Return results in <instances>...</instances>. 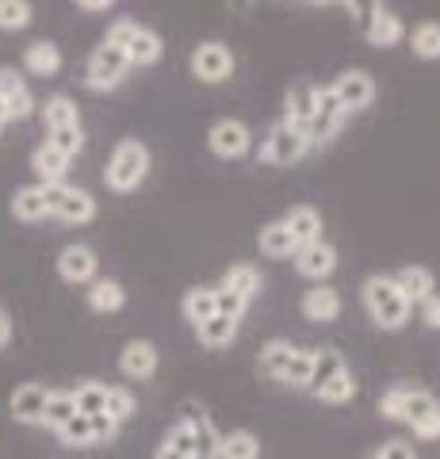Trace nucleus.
<instances>
[{
    "mask_svg": "<svg viewBox=\"0 0 440 459\" xmlns=\"http://www.w3.org/2000/svg\"><path fill=\"white\" fill-rule=\"evenodd\" d=\"M379 413L387 421H406L421 440H440V402L421 386L399 383L379 398Z\"/></svg>",
    "mask_w": 440,
    "mask_h": 459,
    "instance_id": "obj_1",
    "label": "nucleus"
},
{
    "mask_svg": "<svg viewBox=\"0 0 440 459\" xmlns=\"http://www.w3.org/2000/svg\"><path fill=\"white\" fill-rule=\"evenodd\" d=\"M360 295H364L367 318H372L379 329H387V333H394V329H402L410 322V303L402 299L394 276H367Z\"/></svg>",
    "mask_w": 440,
    "mask_h": 459,
    "instance_id": "obj_2",
    "label": "nucleus"
},
{
    "mask_svg": "<svg viewBox=\"0 0 440 459\" xmlns=\"http://www.w3.org/2000/svg\"><path fill=\"white\" fill-rule=\"evenodd\" d=\"M150 177V150H146V142H138V138H123L116 153H111V161H108V172H104V184L111 192H134L142 180Z\"/></svg>",
    "mask_w": 440,
    "mask_h": 459,
    "instance_id": "obj_3",
    "label": "nucleus"
},
{
    "mask_svg": "<svg viewBox=\"0 0 440 459\" xmlns=\"http://www.w3.org/2000/svg\"><path fill=\"white\" fill-rule=\"evenodd\" d=\"M126 69H131V62H126V54L116 50V47H96L89 54V69H84V84H89L92 92H111L119 89Z\"/></svg>",
    "mask_w": 440,
    "mask_h": 459,
    "instance_id": "obj_4",
    "label": "nucleus"
},
{
    "mask_svg": "<svg viewBox=\"0 0 440 459\" xmlns=\"http://www.w3.org/2000/svg\"><path fill=\"white\" fill-rule=\"evenodd\" d=\"M306 134L303 131H295V126H288V123H272V131H268V138H264V146H261V161H268V165H295V161H303L306 157Z\"/></svg>",
    "mask_w": 440,
    "mask_h": 459,
    "instance_id": "obj_5",
    "label": "nucleus"
},
{
    "mask_svg": "<svg viewBox=\"0 0 440 459\" xmlns=\"http://www.w3.org/2000/svg\"><path fill=\"white\" fill-rule=\"evenodd\" d=\"M341 123H345V108L337 104L333 89H318V100H315V119L306 126V146H325V142H333V134L341 131Z\"/></svg>",
    "mask_w": 440,
    "mask_h": 459,
    "instance_id": "obj_6",
    "label": "nucleus"
},
{
    "mask_svg": "<svg viewBox=\"0 0 440 459\" xmlns=\"http://www.w3.org/2000/svg\"><path fill=\"white\" fill-rule=\"evenodd\" d=\"M192 74H195V81H203V84L226 81L234 74L230 47H222V42H200V47L192 50Z\"/></svg>",
    "mask_w": 440,
    "mask_h": 459,
    "instance_id": "obj_7",
    "label": "nucleus"
},
{
    "mask_svg": "<svg viewBox=\"0 0 440 459\" xmlns=\"http://www.w3.org/2000/svg\"><path fill=\"white\" fill-rule=\"evenodd\" d=\"M207 146H211V153H215V157L237 161V157L249 153L253 134H249V126L241 123V119H219V123L207 131Z\"/></svg>",
    "mask_w": 440,
    "mask_h": 459,
    "instance_id": "obj_8",
    "label": "nucleus"
},
{
    "mask_svg": "<svg viewBox=\"0 0 440 459\" xmlns=\"http://www.w3.org/2000/svg\"><path fill=\"white\" fill-rule=\"evenodd\" d=\"M333 96H337V104L345 108V115H352V111H364L367 104L375 100V81H372V74L367 69H345L333 84Z\"/></svg>",
    "mask_w": 440,
    "mask_h": 459,
    "instance_id": "obj_9",
    "label": "nucleus"
},
{
    "mask_svg": "<svg viewBox=\"0 0 440 459\" xmlns=\"http://www.w3.org/2000/svg\"><path fill=\"white\" fill-rule=\"evenodd\" d=\"M184 425L192 429V444H195V459H219V448H222V433L211 421V413L195 402H184Z\"/></svg>",
    "mask_w": 440,
    "mask_h": 459,
    "instance_id": "obj_10",
    "label": "nucleus"
},
{
    "mask_svg": "<svg viewBox=\"0 0 440 459\" xmlns=\"http://www.w3.org/2000/svg\"><path fill=\"white\" fill-rule=\"evenodd\" d=\"M315 100H318V84L310 77H295L288 96H283V123L306 134L310 119H315Z\"/></svg>",
    "mask_w": 440,
    "mask_h": 459,
    "instance_id": "obj_11",
    "label": "nucleus"
},
{
    "mask_svg": "<svg viewBox=\"0 0 440 459\" xmlns=\"http://www.w3.org/2000/svg\"><path fill=\"white\" fill-rule=\"evenodd\" d=\"M50 386L47 383H20L8 398V413L20 425H42V410H47Z\"/></svg>",
    "mask_w": 440,
    "mask_h": 459,
    "instance_id": "obj_12",
    "label": "nucleus"
},
{
    "mask_svg": "<svg viewBox=\"0 0 440 459\" xmlns=\"http://www.w3.org/2000/svg\"><path fill=\"white\" fill-rule=\"evenodd\" d=\"M295 272L306 280H330L333 272H337V249L330 246V241H315V246H303V249H295Z\"/></svg>",
    "mask_w": 440,
    "mask_h": 459,
    "instance_id": "obj_13",
    "label": "nucleus"
},
{
    "mask_svg": "<svg viewBox=\"0 0 440 459\" xmlns=\"http://www.w3.org/2000/svg\"><path fill=\"white\" fill-rule=\"evenodd\" d=\"M158 344L153 341H126L119 352V371L126 379H153L158 376Z\"/></svg>",
    "mask_w": 440,
    "mask_h": 459,
    "instance_id": "obj_14",
    "label": "nucleus"
},
{
    "mask_svg": "<svg viewBox=\"0 0 440 459\" xmlns=\"http://www.w3.org/2000/svg\"><path fill=\"white\" fill-rule=\"evenodd\" d=\"M0 104H4L8 119H27L35 111V96L23 84V77L12 65H0Z\"/></svg>",
    "mask_w": 440,
    "mask_h": 459,
    "instance_id": "obj_15",
    "label": "nucleus"
},
{
    "mask_svg": "<svg viewBox=\"0 0 440 459\" xmlns=\"http://www.w3.org/2000/svg\"><path fill=\"white\" fill-rule=\"evenodd\" d=\"M96 268H100V261H96V253L89 246H65L58 253V276L65 283H92Z\"/></svg>",
    "mask_w": 440,
    "mask_h": 459,
    "instance_id": "obj_16",
    "label": "nucleus"
},
{
    "mask_svg": "<svg viewBox=\"0 0 440 459\" xmlns=\"http://www.w3.org/2000/svg\"><path fill=\"white\" fill-rule=\"evenodd\" d=\"M280 222H283V230L291 234L295 249H303V246H315V241H322V214H318L315 207L299 204V207H291L288 214H283Z\"/></svg>",
    "mask_w": 440,
    "mask_h": 459,
    "instance_id": "obj_17",
    "label": "nucleus"
},
{
    "mask_svg": "<svg viewBox=\"0 0 440 459\" xmlns=\"http://www.w3.org/2000/svg\"><path fill=\"white\" fill-rule=\"evenodd\" d=\"M364 35H367V42H372V47L387 50V47H399V42L406 39V27H402V20L394 16L391 8L375 4V8H372V20H367V27H364Z\"/></svg>",
    "mask_w": 440,
    "mask_h": 459,
    "instance_id": "obj_18",
    "label": "nucleus"
},
{
    "mask_svg": "<svg viewBox=\"0 0 440 459\" xmlns=\"http://www.w3.org/2000/svg\"><path fill=\"white\" fill-rule=\"evenodd\" d=\"M337 314H341L337 287L318 283V287H310V291L303 295V318L306 322H337Z\"/></svg>",
    "mask_w": 440,
    "mask_h": 459,
    "instance_id": "obj_19",
    "label": "nucleus"
},
{
    "mask_svg": "<svg viewBox=\"0 0 440 459\" xmlns=\"http://www.w3.org/2000/svg\"><path fill=\"white\" fill-rule=\"evenodd\" d=\"M394 283H399V291H402V299L410 307H421L425 299H429L433 291H436V283H433V272L429 268H421V264H410V268H402L399 276H394Z\"/></svg>",
    "mask_w": 440,
    "mask_h": 459,
    "instance_id": "obj_20",
    "label": "nucleus"
},
{
    "mask_svg": "<svg viewBox=\"0 0 440 459\" xmlns=\"http://www.w3.org/2000/svg\"><path fill=\"white\" fill-rule=\"evenodd\" d=\"M23 69L27 74H35V77H54L62 69V50L54 47L50 39H39V42H31V47L23 50Z\"/></svg>",
    "mask_w": 440,
    "mask_h": 459,
    "instance_id": "obj_21",
    "label": "nucleus"
},
{
    "mask_svg": "<svg viewBox=\"0 0 440 459\" xmlns=\"http://www.w3.org/2000/svg\"><path fill=\"white\" fill-rule=\"evenodd\" d=\"M31 169L39 184H65V172H69V157L58 153L50 146V142H42V146L31 153Z\"/></svg>",
    "mask_w": 440,
    "mask_h": 459,
    "instance_id": "obj_22",
    "label": "nucleus"
},
{
    "mask_svg": "<svg viewBox=\"0 0 440 459\" xmlns=\"http://www.w3.org/2000/svg\"><path fill=\"white\" fill-rule=\"evenodd\" d=\"M54 219H62L69 226H84L96 219V199L84 192V188H65L58 211H54Z\"/></svg>",
    "mask_w": 440,
    "mask_h": 459,
    "instance_id": "obj_23",
    "label": "nucleus"
},
{
    "mask_svg": "<svg viewBox=\"0 0 440 459\" xmlns=\"http://www.w3.org/2000/svg\"><path fill=\"white\" fill-rule=\"evenodd\" d=\"M219 287H226V291H234L237 299H246V303H253V299L261 295V272L253 268L249 261L230 264V268H226V276H222V283H219Z\"/></svg>",
    "mask_w": 440,
    "mask_h": 459,
    "instance_id": "obj_24",
    "label": "nucleus"
},
{
    "mask_svg": "<svg viewBox=\"0 0 440 459\" xmlns=\"http://www.w3.org/2000/svg\"><path fill=\"white\" fill-rule=\"evenodd\" d=\"M180 310H184V318H188L195 329H200L203 322L215 318V287H188L180 299Z\"/></svg>",
    "mask_w": 440,
    "mask_h": 459,
    "instance_id": "obj_25",
    "label": "nucleus"
},
{
    "mask_svg": "<svg viewBox=\"0 0 440 459\" xmlns=\"http://www.w3.org/2000/svg\"><path fill=\"white\" fill-rule=\"evenodd\" d=\"M161 50H165V47H161V35L138 23L131 47H126L123 54H126V62H131V65H153V62H161Z\"/></svg>",
    "mask_w": 440,
    "mask_h": 459,
    "instance_id": "obj_26",
    "label": "nucleus"
},
{
    "mask_svg": "<svg viewBox=\"0 0 440 459\" xmlns=\"http://www.w3.org/2000/svg\"><path fill=\"white\" fill-rule=\"evenodd\" d=\"M12 214H16L20 222H39L47 219V195H42V184H27V188H20L16 195H12Z\"/></svg>",
    "mask_w": 440,
    "mask_h": 459,
    "instance_id": "obj_27",
    "label": "nucleus"
},
{
    "mask_svg": "<svg viewBox=\"0 0 440 459\" xmlns=\"http://www.w3.org/2000/svg\"><path fill=\"white\" fill-rule=\"evenodd\" d=\"M84 295H89V307L100 310V314H116V310L126 307V291H123V283H116V280H92Z\"/></svg>",
    "mask_w": 440,
    "mask_h": 459,
    "instance_id": "obj_28",
    "label": "nucleus"
},
{
    "mask_svg": "<svg viewBox=\"0 0 440 459\" xmlns=\"http://www.w3.org/2000/svg\"><path fill=\"white\" fill-rule=\"evenodd\" d=\"M153 459H195L192 429L184 425V421H177V425L165 433V440L158 444V452H153Z\"/></svg>",
    "mask_w": 440,
    "mask_h": 459,
    "instance_id": "obj_29",
    "label": "nucleus"
},
{
    "mask_svg": "<svg viewBox=\"0 0 440 459\" xmlns=\"http://www.w3.org/2000/svg\"><path fill=\"white\" fill-rule=\"evenodd\" d=\"M42 123H47V134L65 131V126H81V111L69 96H50L47 108H42Z\"/></svg>",
    "mask_w": 440,
    "mask_h": 459,
    "instance_id": "obj_30",
    "label": "nucleus"
},
{
    "mask_svg": "<svg viewBox=\"0 0 440 459\" xmlns=\"http://www.w3.org/2000/svg\"><path fill=\"white\" fill-rule=\"evenodd\" d=\"M291 352H295V344H288V341H268L264 349H261V371L268 379H276V383H283V376H288V364H291Z\"/></svg>",
    "mask_w": 440,
    "mask_h": 459,
    "instance_id": "obj_31",
    "label": "nucleus"
},
{
    "mask_svg": "<svg viewBox=\"0 0 440 459\" xmlns=\"http://www.w3.org/2000/svg\"><path fill=\"white\" fill-rule=\"evenodd\" d=\"M219 459H261V440L253 437L249 429H234V433H222Z\"/></svg>",
    "mask_w": 440,
    "mask_h": 459,
    "instance_id": "obj_32",
    "label": "nucleus"
},
{
    "mask_svg": "<svg viewBox=\"0 0 440 459\" xmlns=\"http://www.w3.org/2000/svg\"><path fill=\"white\" fill-rule=\"evenodd\" d=\"M257 246H261L264 256H272V261H288V256H295V241H291L288 230H283V222H268L261 230Z\"/></svg>",
    "mask_w": 440,
    "mask_h": 459,
    "instance_id": "obj_33",
    "label": "nucleus"
},
{
    "mask_svg": "<svg viewBox=\"0 0 440 459\" xmlns=\"http://www.w3.org/2000/svg\"><path fill=\"white\" fill-rule=\"evenodd\" d=\"M341 371H349L345 368V356H341L333 344H325V349H315V371H310V391L322 383H330L333 376H341Z\"/></svg>",
    "mask_w": 440,
    "mask_h": 459,
    "instance_id": "obj_34",
    "label": "nucleus"
},
{
    "mask_svg": "<svg viewBox=\"0 0 440 459\" xmlns=\"http://www.w3.org/2000/svg\"><path fill=\"white\" fill-rule=\"evenodd\" d=\"M410 50H414L421 62H436L440 57V23L436 20L418 23L414 35H410Z\"/></svg>",
    "mask_w": 440,
    "mask_h": 459,
    "instance_id": "obj_35",
    "label": "nucleus"
},
{
    "mask_svg": "<svg viewBox=\"0 0 440 459\" xmlns=\"http://www.w3.org/2000/svg\"><path fill=\"white\" fill-rule=\"evenodd\" d=\"M69 418H77L73 391H50V398H47V410H42V425L58 433V429H62Z\"/></svg>",
    "mask_w": 440,
    "mask_h": 459,
    "instance_id": "obj_36",
    "label": "nucleus"
},
{
    "mask_svg": "<svg viewBox=\"0 0 440 459\" xmlns=\"http://www.w3.org/2000/svg\"><path fill=\"white\" fill-rule=\"evenodd\" d=\"M310 394H315L318 402H330V406H341V402H352V398H357V379H352V371H341V376H333L330 383L315 386Z\"/></svg>",
    "mask_w": 440,
    "mask_h": 459,
    "instance_id": "obj_37",
    "label": "nucleus"
},
{
    "mask_svg": "<svg viewBox=\"0 0 440 459\" xmlns=\"http://www.w3.org/2000/svg\"><path fill=\"white\" fill-rule=\"evenodd\" d=\"M73 406H77V413H84V418H92V413H104V406H108V386L96 383V379H84L77 391H73Z\"/></svg>",
    "mask_w": 440,
    "mask_h": 459,
    "instance_id": "obj_38",
    "label": "nucleus"
},
{
    "mask_svg": "<svg viewBox=\"0 0 440 459\" xmlns=\"http://www.w3.org/2000/svg\"><path fill=\"white\" fill-rule=\"evenodd\" d=\"M195 333H200V341L207 344V349H226V344L237 337V322H230V318H222V314H215V318L203 322L200 329H195Z\"/></svg>",
    "mask_w": 440,
    "mask_h": 459,
    "instance_id": "obj_39",
    "label": "nucleus"
},
{
    "mask_svg": "<svg viewBox=\"0 0 440 459\" xmlns=\"http://www.w3.org/2000/svg\"><path fill=\"white\" fill-rule=\"evenodd\" d=\"M310 371H315V349H295L283 383L295 386V391H310Z\"/></svg>",
    "mask_w": 440,
    "mask_h": 459,
    "instance_id": "obj_40",
    "label": "nucleus"
},
{
    "mask_svg": "<svg viewBox=\"0 0 440 459\" xmlns=\"http://www.w3.org/2000/svg\"><path fill=\"white\" fill-rule=\"evenodd\" d=\"M31 20L35 16L27 0H0V31H23Z\"/></svg>",
    "mask_w": 440,
    "mask_h": 459,
    "instance_id": "obj_41",
    "label": "nucleus"
},
{
    "mask_svg": "<svg viewBox=\"0 0 440 459\" xmlns=\"http://www.w3.org/2000/svg\"><path fill=\"white\" fill-rule=\"evenodd\" d=\"M134 410H138V402H134V394L126 391V386H108V406H104L108 418H116L123 425V421L134 418Z\"/></svg>",
    "mask_w": 440,
    "mask_h": 459,
    "instance_id": "obj_42",
    "label": "nucleus"
},
{
    "mask_svg": "<svg viewBox=\"0 0 440 459\" xmlns=\"http://www.w3.org/2000/svg\"><path fill=\"white\" fill-rule=\"evenodd\" d=\"M62 444H69V448H92V425L84 413H77V418H69L62 429H58Z\"/></svg>",
    "mask_w": 440,
    "mask_h": 459,
    "instance_id": "obj_43",
    "label": "nucleus"
},
{
    "mask_svg": "<svg viewBox=\"0 0 440 459\" xmlns=\"http://www.w3.org/2000/svg\"><path fill=\"white\" fill-rule=\"evenodd\" d=\"M47 142H50V146L58 150V153H65L69 161H73V157L84 150V131H81V126H65V131H50Z\"/></svg>",
    "mask_w": 440,
    "mask_h": 459,
    "instance_id": "obj_44",
    "label": "nucleus"
},
{
    "mask_svg": "<svg viewBox=\"0 0 440 459\" xmlns=\"http://www.w3.org/2000/svg\"><path fill=\"white\" fill-rule=\"evenodd\" d=\"M246 310H249L246 299H237L234 291H226V287H215V314H222V318H230V322H241Z\"/></svg>",
    "mask_w": 440,
    "mask_h": 459,
    "instance_id": "obj_45",
    "label": "nucleus"
},
{
    "mask_svg": "<svg viewBox=\"0 0 440 459\" xmlns=\"http://www.w3.org/2000/svg\"><path fill=\"white\" fill-rule=\"evenodd\" d=\"M134 31H138V23L134 20H116L108 27V39H104V47H116V50H126L131 47V39H134Z\"/></svg>",
    "mask_w": 440,
    "mask_h": 459,
    "instance_id": "obj_46",
    "label": "nucleus"
},
{
    "mask_svg": "<svg viewBox=\"0 0 440 459\" xmlns=\"http://www.w3.org/2000/svg\"><path fill=\"white\" fill-rule=\"evenodd\" d=\"M89 425H92V444H111L119 437V421L108 418V413H92Z\"/></svg>",
    "mask_w": 440,
    "mask_h": 459,
    "instance_id": "obj_47",
    "label": "nucleus"
},
{
    "mask_svg": "<svg viewBox=\"0 0 440 459\" xmlns=\"http://www.w3.org/2000/svg\"><path fill=\"white\" fill-rule=\"evenodd\" d=\"M379 459H418V452H414L410 440H387L379 448Z\"/></svg>",
    "mask_w": 440,
    "mask_h": 459,
    "instance_id": "obj_48",
    "label": "nucleus"
},
{
    "mask_svg": "<svg viewBox=\"0 0 440 459\" xmlns=\"http://www.w3.org/2000/svg\"><path fill=\"white\" fill-rule=\"evenodd\" d=\"M421 322L429 325V329H440V295H436V291L421 303Z\"/></svg>",
    "mask_w": 440,
    "mask_h": 459,
    "instance_id": "obj_49",
    "label": "nucleus"
},
{
    "mask_svg": "<svg viewBox=\"0 0 440 459\" xmlns=\"http://www.w3.org/2000/svg\"><path fill=\"white\" fill-rule=\"evenodd\" d=\"M8 341H12V318H8L4 310H0V349H4Z\"/></svg>",
    "mask_w": 440,
    "mask_h": 459,
    "instance_id": "obj_50",
    "label": "nucleus"
},
{
    "mask_svg": "<svg viewBox=\"0 0 440 459\" xmlns=\"http://www.w3.org/2000/svg\"><path fill=\"white\" fill-rule=\"evenodd\" d=\"M81 8H84V12H108L111 0H81Z\"/></svg>",
    "mask_w": 440,
    "mask_h": 459,
    "instance_id": "obj_51",
    "label": "nucleus"
},
{
    "mask_svg": "<svg viewBox=\"0 0 440 459\" xmlns=\"http://www.w3.org/2000/svg\"><path fill=\"white\" fill-rule=\"evenodd\" d=\"M8 126V111H4V104H0V131Z\"/></svg>",
    "mask_w": 440,
    "mask_h": 459,
    "instance_id": "obj_52",
    "label": "nucleus"
},
{
    "mask_svg": "<svg viewBox=\"0 0 440 459\" xmlns=\"http://www.w3.org/2000/svg\"><path fill=\"white\" fill-rule=\"evenodd\" d=\"M364 459H379V452H367V455H364Z\"/></svg>",
    "mask_w": 440,
    "mask_h": 459,
    "instance_id": "obj_53",
    "label": "nucleus"
}]
</instances>
